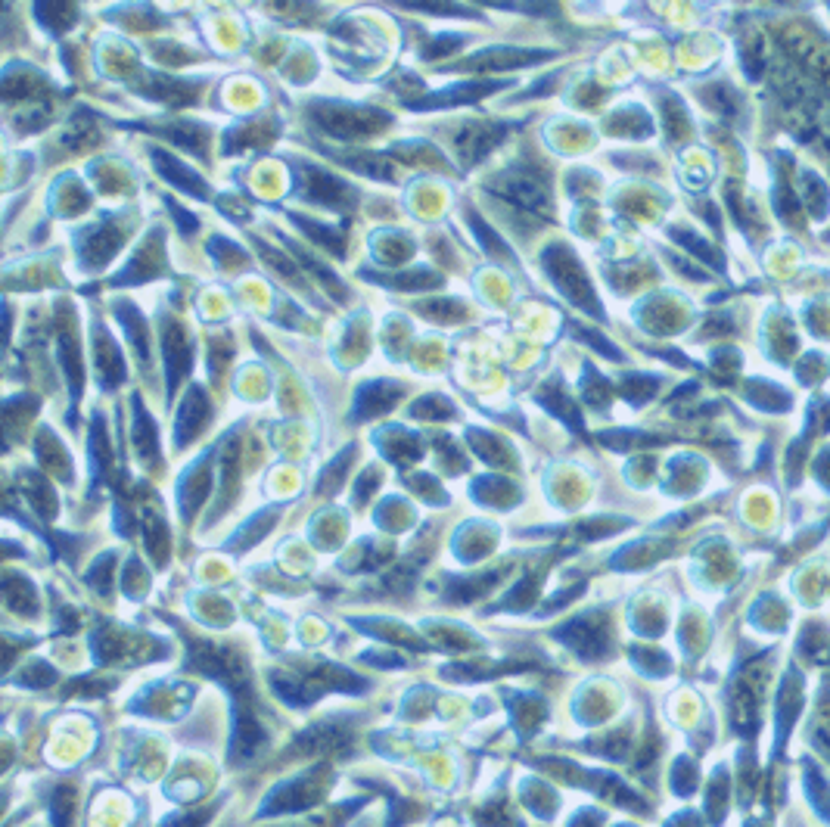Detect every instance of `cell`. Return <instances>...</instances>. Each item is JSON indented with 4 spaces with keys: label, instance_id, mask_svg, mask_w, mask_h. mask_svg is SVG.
I'll list each match as a JSON object with an SVG mask.
<instances>
[{
    "label": "cell",
    "instance_id": "6da1fadb",
    "mask_svg": "<svg viewBox=\"0 0 830 827\" xmlns=\"http://www.w3.org/2000/svg\"><path fill=\"white\" fill-rule=\"evenodd\" d=\"M153 162H156V168L162 171V175H165L168 181H175L184 193L199 196V199H206V196H209L206 181L199 178V175H193V171H190L187 165H181L175 156H168L165 150H153Z\"/></svg>",
    "mask_w": 830,
    "mask_h": 827
},
{
    "label": "cell",
    "instance_id": "7a4b0ae2",
    "mask_svg": "<svg viewBox=\"0 0 830 827\" xmlns=\"http://www.w3.org/2000/svg\"><path fill=\"white\" fill-rule=\"evenodd\" d=\"M305 175H308V181L314 184L311 190H305V196H311L314 203L336 206V203H342V199H352V190H349L346 184H342V181H336V178L324 175V171L305 165Z\"/></svg>",
    "mask_w": 830,
    "mask_h": 827
},
{
    "label": "cell",
    "instance_id": "3957f363",
    "mask_svg": "<svg viewBox=\"0 0 830 827\" xmlns=\"http://www.w3.org/2000/svg\"><path fill=\"white\" fill-rule=\"evenodd\" d=\"M495 81H482V84H451V91H439L433 97L420 100L417 106H454V103H470L476 97H485L489 91H495Z\"/></svg>",
    "mask_w": 830,
    "mask_h": 827
},
{
    "label": "cell",
    "instance_id": "277c9868",
    "mask_svg": "<svg viewBox=\"0 0 830 827\" xmlns=\"http://www.w3.org/2000/svg\"><path fill=\"white\" fill-rule=\"evenodd\" d=\"M470 224L476 227V237H479V240L485 243V249H489V252H495V255H501V259H510V249L504 246V240H501V237H498V234L492 231V227L485 224V221H482L479 215H473V212H470Z\"/></svg>",
    "mask_w": 830,
    "mask_h": 827
},
{
    "label": "cell",
    "instance_id": "5b68a950",
    "mask_svg": "<svg viewBox=\"0 0 830 827\" xmlns=\"http://www.w3.org/2000/svg\"><path fill=\"white\" fill-rule=\"evenodd\" d=\"M296 224H302V227H308V231H314L311 237L314 240H321L330 252H342V234H336V231H330V227H321V224H314V221H308V218H299L296 215Z\"/></svg>",
    "mask_w": 830,
    "mask_h": 827
}]
</instances>
